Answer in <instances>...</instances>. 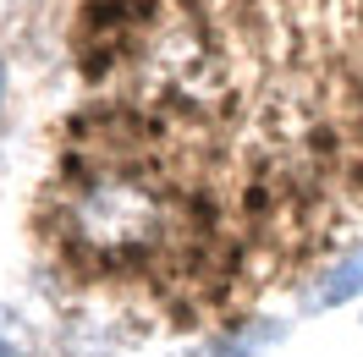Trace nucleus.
<instances>
[{
    "mask_svg": "<svg viewBox=\"0 0 363 357\" xmlns=\"http://www.w3.org/2000/svg\"><path fill=\"white\" fill-rule=\"evenodd\" d=\"M72 231L94 247V253H133L160 231V203L149 187L138 181H94L89 193L77 198V215H72Z\"/></svg>",
    "mask_w": 363,
    "mask_h": 357,
    "instance_id": "f257e3e1",
    "label": "nucleus"
},
{
    "mask_svg": "<svg viewBox=\"0 0 363 357\" xmlns=\"http://www.w3.org/2000/svg\"><path fill=\"white\" fill-rule=\"evenodd\" d=\"M275 341H286V319H253L242 330L220 335L215 346H204L199 357H259L264 346H275Z\"/></svg>",
    "mask_w": 363,
    "mask_h": 357,
    "instance_id": "f03ea898",
    "label": "nucleus"
},
{
    "mask_svg": "<svg viewBox=\"0 0 363 357\" xmlns=\"http://www.w3.org/2000/svg\"><path fill=\"white\" fill-rule=\"evenodd\" d=\"M358 291H363V247H358V253H347V259L308 291V302H314V308H341V302H352Z\"/></svg>",
    "mask_w": 363,
    "mask_h": 357,
    "instance_id": "7ed1b4c3",
    "label": "nucleus"
},
{
    "mask_svg": "<svg viewBox=\"0 0 363 357\" xmlns=\"http://www.w3.org/2000/svg\"><path fill=\"white\" fill-rule=\"evenodd\" d=\"M0 357H33V330L17 308L0 302Z\"/></svg>",
    "mask_w": 363,
    "mask_h": 357,
    "instance_id": "20e7f679",
    "label": "nucleus"
},
{
    "mask_svg": "<svg viewBox=\"0 0 363 357\" xmlns=\"http://www.w3.org/2000/svg\"><path fill=\"white\" fill-rule=\"evenodd\" d=\"M0 99H6V55H0Z\"/></svg>",
    "mask_w": 363,
    "mask_h": 357,
    "instance_id": "39448f33",
    "label": "nucleus"
}]
</instances>
